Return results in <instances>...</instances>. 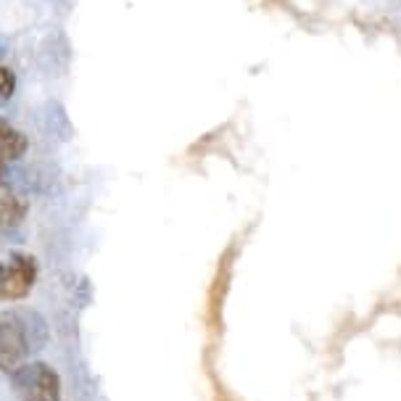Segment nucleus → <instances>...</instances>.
I'll return each mask as SVG.
<instances>
[{"label":"nucleus","instance_id":"f257e3e1","mask_svg":"<svg viewBox=\"0 0 401 401\" xmlns=\"http://www.w3.org/2000/svg\"><path fill=\"white\" fill-rule=\"evenodd\" d=\"M11 385L19 401H61V378L43 362L16 367L11 373Z\"/></svg>","mask_w":401,"mask_h":401},{"label":"nucleus","instance_id":"f03ea898","mask_svg":"<svg viewBox=\"0 0 401 401\" xmlns=\"http://www.w3.org/2000/svg\"><path fill=\"white\" fill-rule=\"evenodd\" d=\"M38 280V261L32 253L16 251L0 261V301L27 299Z\"/></svg>","mask_w":401,"mask_h":401},{"label":"nucleus","instance_id":"7ed1b4c3","mask_svg":"<svg viewBox=\"0 0 401 401\" xmlns=\"http://www.w3.org/2000/svg\"><path fill=\"white\" fill-rule=\"evenodd\" d=\"M29 351H32V344H29L27 325L16 314H3L0 317V370L11 375L24 364Z\"/></svg>","mask_w":401,"mask_h":401},{"label":"nucleus","instance_id":"20e7f679","mask_svg":"<svg viewBox=\"0 0 401 401\" xmlns=\"http://www.w3.org/2000/svg\"><path fill=\"white\" fill-rule=\"evenodd\" d=\"M29 148V141L24 132H19L9 119L0 116V169L3 164L19 161Z\"/></svg>","mask_w":401,"mask_h":401},{"label":"nucleus","instance_id":"39448f33","mask_svg":"<svg viewBox=\"0 0 401 401\" xmlns=\"http://www.w3.org/2000/svg\"><path fill=\"white\" fill-rule=\"evenodd\" d=\"M27 216V204L16 196H0V233H11Z\"/></svg>","mask_w":401,"mask_h":401},{"label":"nucleus","instance_id":"423d86ee","mask_svg":"<svg viewBox=\"0 0 401 401\" xmlns=\"http://www.w3.org/2000/svg\"><path fill=\"white\" fill-rule=\"evenodd\" d=\"M13 93H16V75L9 66L0 64V101H9Z\"/></svg>","mask_w":401,"mask_h":401}]
</instances>
